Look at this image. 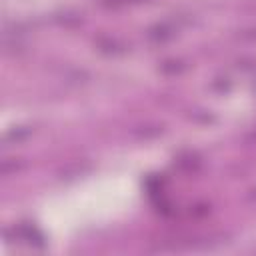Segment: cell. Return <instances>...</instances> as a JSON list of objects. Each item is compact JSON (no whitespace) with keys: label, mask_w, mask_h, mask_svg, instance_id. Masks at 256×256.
Wrapping results in <instances>:
<instances>
[{"label":"cell","mask_w":256,"mask_h":256,"mask_svg":"<svg viewBox=\"0 0 256 256\" xmlns=\"http://www.w3.org/2000/svg\"><path fill=\"white\" fill-rule=\"evenodd\" d=\"M16 238L30 244V246H36V248H42L44 246V236L38 228H34L32 224H20L16 230H14Z\"/></svg>","instance_id":"6da1fadb"},{"label":"cell","mask_w":256,"mask_h":256,"mask_svg":"<svg viewBox=\"0 0 256 256\" xmlns=\"http://www.w3.org/2000/svg\"><path fill=\"white\" fill-rule=\"evenodd\" d=\"M150 38H152V40H160V42H164V40L172 38V30H170L166 24H160V26H156V28L150 30Z\"/></svg>","instance_id":"7a4b0ae2"},{"label":"cell","mask_w":256,"mask_h":256,"mask_svg":"<svg viewBox=\"0 0 256 256\" xmlns=\"http://www.w3.org/2000/svg\"><path fill=\"white\" fill-rule=\"evenodd\" d=\"M28 136V130H22V128H14V130H10L8 134H6V138H4V142L8 144L10 140H22V138H26Z\"/></svg>","instance_id":"3957f363"},{"label":"cell","mask_w":256,"mask_h":256,"mask_svg":"<svg viewBox=\"0 0 256 256\" xmlns=\"http://www.w3.org/2000/svg\"><path fill=\"white\" fill-rule=\"evenodd\" d=\"M182 70V64L180 62H164L162 64V72H180Z\"/></svg>","instance_id":"277c9868"}]
</instances>
